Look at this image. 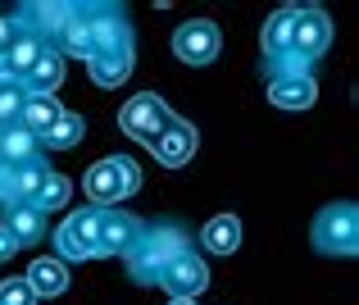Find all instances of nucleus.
I'll use <instances>...</instances> for the list:
<instances>
[{
	"mask_svg": "<svg viewBox=\"0 0 359 305\" xmlns=\"http://www.w3.org/2000/svg\"><path fill=\"white\" fill-rule=\"evenodd\" d=\"M182 246H187V233L177 223H146L141 237H137V246H132L123 260H128V273L137 283H155V273L164 269Z\"/></svg>",
	"mask_w": 359,
	"mask_h": 305,
	"instance_id": "nucleus-1",
	"label": "nucleus"
},
{
	"mask_svg": "<svg viewBox=\"0 0 359 305\" xmlns=\"http://www.w3.org/2000/svg\"><path fill=\"white\" fill-rule=\"evenodd\" d=\"M137 187H141V174H137V164L123 160V155H109V160H100V164H91L87 178H82V192H87V201L96 209H114L118 201H128Z\"/></svg>",
	"mask_w": 359,
	"mask_h": 305,
	"instance_id": "nucleus-2",
	"label": "nucleus"
},
{
	"mask_svg": "<svg viewBox=\"0 0 359 305\" xmlns=\"http://www.w3.org/2000/svg\"><path fill=\"white\" fill-rule=\"evenodd\" d=\"M314 246L323 255H341V260H351L359 251V209L351 201H337L327 209H318L314 219Z\"/></svg>",
	"mask_w": 359,
	"mask_h": 305,
	"instance_id": "nucleus-3",
	"label": "nucleus"
},
{
	"mask_svg": "<svg viewBox=\"0 0 359 305\" xmlns=\"http://www.w3.org/2000/svg\"><path fill=\"white\" fill-rule=\"evenodd\" d=\"M155 287H164L168 301H196L205 287H210V264H205L191 246H182V251L155 273Z\"/></svg>",
	"mask_w": 359,
	"mask_h": 305,
	"instance_id": "nucleus-4",
	"label": "nucleus"
},
{
	"mask_svg": "<svg viewBox=\"0 0 359 305\" xmlns=\"http://www.w3.org/2000/svg\"><path fill=\"white\" fill-rule=\"evenodd\" d=\"M173 119H177V114L168 110V105L159 100L155 91H141V96H132V100L118 110V128L128 132V137H137L141 146H155V137H159V132H164Z\"/></svg>",
	"mask_w": 359,
	"mask_h": 305,
	"instance_id": "nucleus-5",
	"label": "nucleus"
},
{
	"mask_svg": "<svg viewBox=\"0 0 359 305\" xmlns=\"http://www.w3.org/2000/svg\"><path fill=\"white\" fill-rule=\"evenodd\" d=\"M327 46H332V18L318 5H296V18H291V55L314 64Z\"/></svg>",
	"mask_w": 359,
	"mask_h": 305,
	"instance_id": "nucleus-6",
	"label": "nucleus"
},
{
	"mask_svg": "<svg viewBox=\"0 0 359 305\" xmlns=\"http://www.w3.org/2000/svg\"><path fill=\"white\" fill-rule=\"evenodd\" d=\"M219 51H223V32H219L214 18H187V23L173 32V55L182 64H191V69L210 64Z\"/></svg>",
	"mask_w": 359,
	"mask_h": 305,
	"instance_id": "nucleus-7",
	"label": "nucleus"
},
{
	"mask_svg": "<svg viewBox=\"0 0 359 305\" xmlns=\"http://www.w3.org/2000/svg\"><path fill=\"white\" fill-rule=\"evenodd\" d=\"M96 223L100 209H73L60 228H55V246H60V260H96Z\"/></svg>",
	"mask_w": 359,
	"mask_h": 305,
	"instance_id": "nucleus-8",
	"label": "nucleus"
},
{
	"mask_svg": "<svg viewBox=\"0 0 359 305\" xmlns=\"http://www.w3.org/2000/svg\"><path fill=\"white\" fill-rule=\"evenodd\" d=\"M141 219H132L128 209H100V223H96V251L100 255H128L141 237Z\"/></svg>",
	"mask_w": 359,
	"mask_h": 305,
	"instance_id": "nucleus-9",
	"label": "nucleus"
},
{
	"mask_svg": "<svg viewBox=\"0 0 359 305\" xmlns=\"http://www.w3.org/2000/svg\"><path fill=\"white\" fill-rule=\"evenodd\" d=\"M196 146H201V132L191 128L187 119H173L164 132L155 137V160L159 164H168V169H182V164H191V155H196Z\"/></svg>",
	"mask_w": 359,
	"mask_h": 305,
	"instance_id": "nucleus-10",
	"label": "nucleus"
},
{
	"mask_svg": "<svg viewBox=\"0 0 359 305\" xmlns=\"http://www.w3.org/2000/svg\"><path fill=\"white\" fill-rule=\"evenodd\" d=\"M41 51H46L41 37H36L32 27H18V37L9 41V51L0 55V78H23V73L41 60Z\"/></svg>",
	"mask_w": 359,
	"mask_h": 305,
	"instance_id": "nucleus-11",
	"label": "nucleus"
},
{
	"mask_svg": "<svg viewBox=\"0 0 359 305\" xmlns=\"http://www.w3.org/2000/svg\"><path fill=\"white\" fill-rule=\"evenodd\" d=\"M14 82L27 91V96H55V87L64 82V55L60 51H41V60H36L23 78H14Z\"/></svg>",
	"mask_w": 359,
	"mask_h": 305,
	"instance_id": "nucleus-12",
	"label": "nucleus"
},
{
	"mask_svg": "<svg viewBox=\"0 0 359 305\" xmlns=\"http://www.w3.org/2000/svg\"><path fill=\"white\" fill-rule=\"evenodd\" d=\"M46 178H50V169H46L41 160L9 169V178H5V205H32L36 192L46 187Z\"/></svg>",
	"mask_w": 359,
	"mask_h": 305,
	"instance_id": "nucleus-13",
	"label": "nucleus"
},
{
	"mask_svg": "<svg viewBox=\"0 0 359 305\" xmlns=\"http://www.w3.org/2000/svg\"><path fill=\"white\" fill-rule=\"evenodd\" d=\"M55 41H60V55H82V60H87V55H91L87 9H78V5L64 9V23H60V32H55Z\"/></svg>",
	"mask_w": 359,
	"mask_h": 305,
	"instance_id": "nucleus-14",
	"label": "nucleus"
},
{
	"mask_svg": "<svg viewBox=\"0 0 359 305\" xmlns=\"http://www.w3.org/2000/svg\"><path fill=\"white\" fill-rule=\"evenodd\" d=\"M0 223L14 233L18 251H23V246H36L46 237V214L36 205H5V219H0Z\"/></svg>",
	"mask_w": 359,
	"mask_h": 305,
	"instance_id": "nucleus-15",
	"label": "nucleus"
},
{
	"mask_svg": "<svg viewBox=\"0 0 359 305\" xmlns=\"http://www.w3.org/2000/svg\"><path fill=\"white\" fill-rule=\"evenodd\" d=\"M201 246L210 255H232L241 246V219L237 214H214L210 223L201 228Z\"/></svg>",
	"mask_w": 359,
	"mask_h": 305,
	"instance_id": "nucleus-16",
	"label": "nucleus"
},
{
	"mask_svg": "<svg viewBox=\"0 0 359 305\" xmlns=\"http://www.w3.org/2000/svg\"><path fill=\"white\" fill-rule=\"evenodd\" d=\"M60 114H64V105L55 96H27L23 110H18V128L32 132V137H46V132L60 123Z\"/></svg>",
	"mask_w": 359,
	"mask_h": 305,
	"instance_id": "nucleus-17",
	"label": "nucleus"
},
{
	"mask_svg": "<svg viewBox=\"0 0 359 305\" xmlns=\"http://www.w3.org/2000/svg\"><path fill=\"white\" fill-rule=\"evenodd\" d=\"M269 100L278 105V110H309V105L318 100V87H314V78H273Z\"/></svg>",
	"mask_w": 359,
	"mask_h": 305,
	"instance_id": "nucleus-18",
	"label": "nucleus"
},
{
	"mask_svg": "<svg viewBox=\"0 0 359 305\" xmlns=\"http://www.w3.org/2000/svg\"><path fill=\"white\" fill-rule=\"evenodd\" d=\"M27 287L36 292V297H64V287H69V269H64V260H32V269L23 273Z\"/></svg>",
	"mask_w": 359,
	"mask_h": 305,
	"instance_id": "nucleus-19",
	"label": "nucleus"
},
{
	"mask_svg": "<svg viewBox=\"0 0 359 305\" xmlns=\"http://www.w3.org/2000/svg\"><path fill=\"white\" fill-rule=\"evenodd\" d=\"M291 18H296V5H282L264 23V60H278V55L291 51Z\"/></svg>",
	"mask_w": 359,
	"mask_h": 305,
	"instance_id": "nucleus-20",
	"label": "nucleus"
},
{
	"mask_svg": "<svg viewBox=\"0 0 359 305\" xmlns=\"http://www.w3.org/2000/svg\"><path fill=\"white\" fill-rule=\"evenodd\" d=\"M82 137H87V123H82V114H69V110H64L60 123H55L46 137H36V146H46V150H69V146H78Z\"/></svg>",
	"mask_w": 359,
	"mask_h": 305,
	"instance_id": "nucleus-21",
	"label": "nucleus"
},
{
	"mask_svg": "<svg viewBox=\"0 0 359 305\" xmlns=\"http://www.w3.org/2000/svg\"><path fill=\"white\" fill-rule=\"evenodd\" d=\"M87 69L96 87H118L132 73V55H96V60H87Z\"/></svg>",
	"mask_w": 359,
	"mask_h": 305,
	"instance_id": "nucleus-22",
	"label": "nucleus"
},
{
	"mask_svg": "<svg viewBox=\"0 0 359 305\" xmlns=\"http://www.w3.org/2000/svg\"><path fill=\"white\" fill-rule=\"evenodd\" d=\"M0 150H5L9 169H18V164H32L41 146H36L32 132H23V128H5V132H0Z\"/></svg>",
	"mask_w": 359,
	"mask_h": 305,
	"instance_id": "nucleus-23",
	"label": "nucleus"
},
{
	"mask_svg": "<svg viewBox=\"0 0 359 305\" xmlns=\"http://www.w3.org/2000/svg\"><path fill=\"white\" fill-rule=\"evenodd\" d=\"M69 201H73V183H69L64 174H55V169H50V178H46V187L36 192V201H32V205L41 209V214H50V209H64Z\"/></svg>",
	"mask_w": 359,
	"mask_h": 305,
	"instance_id": "nucleus-24",
	"label": "nucleus"
},
{
	"mask_svg": "<svg viewBox=\"0 0 359 305\" xmlns=\"http://www.w3.org/2000/svg\"><path fill=\"white\" fill-rule=\"evenodd\" d=\"M23 100H27V91L18 87L14 78H0V123H5V128H9V119H18Z\"/></svg>",
	"mask_w": 359,
	"mask_h": 305,
	"instance_id": "nucleus-25",
	"label": "nucleus"
},
{
	"mask_svg": "<svg viewBox=\"0 0 359 305\" xmlns=\"http://www.w3.org/2000/svg\"><path fill=\"white\" fill-rule=\"evenodd\" d=\"M273 78H309V64L287 51V55H278V60H269V82Z\"/></svg>",
	"mask_w": 359,
	"mask_h": 305,
	"instance_id": "nucleus-26",
	"label": "nucleus"
},
{
	"mask_svg": "<svg viewBox=\"0 0 359 305\" xmlns=\"http://www.w3.org/2000/svg\"><path fill=\"white\" fill-rule=\"evenodd\" d=\"M0 305H36V292L27 287V278H5L0 283Z\"/></svg>",
	"mask_w": 359,
	"mask_h": 305,
	"instance_id": "nucleus-27",
	"label": "nucleus"
},
{
	"mask_svg": "<svg viewBox=\"0 0 359 305\" xmlns=\"http://www.w3.org/2000/svg\"><path fill=\"white\" fill-rule=\"evenodd\" d=\"M18 251V242H14V233H9V228L5 223H0V264H5L9 260V255H14Z\"/></svg>",
	"mask_w": 359,
	"mask_h": 305,
	"instance_id": "nucleus-28",
	"label": "nucleus"
},
{
	"mask_svg": "<svg viewBox=\"0 0 359 305\" xmlns=\"http://www.w3.org/2000/svg\"><path fill=\"white\" fill-rule=\"evenodd\" d=\"M14 37H18V27H14V23H9V18H5V14H0V55H5V51H9V41H14Z\"/></svg>",
	"mask_w": 359,
	"mask_h": 305,
	"instance_id": "nucleus-29",
	"label": "nucleus"
},
{
	"mask_svg": "<svg viewBox=\"0 0 359 305\" xmlns=\"http://www.w3.org/2000/svg\"><path fill=\"white\" fill-rule=\"evenodd\" d=\"M168 305H196V301H168Z\"/></svg>",
	"mask_w": 359,
	"mask_h": 305,
	"instance_id": "nucleus-30",
	"label": "nucleus"
}]
</instances>
